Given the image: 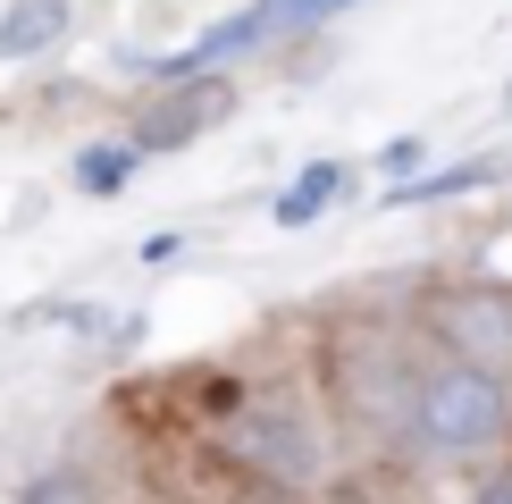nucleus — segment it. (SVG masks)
I'll return each mask as SVG.
<instances>
[{
  "label": "nucleus",
  "instance_id": "obj_2",
  "mask_svg": "<svg viewBox=\"0 0 512 504\" xmlns=\"http://www.w3.org/2000/svg\"><path fill=\"white\" fill-rule=\"evenodd\" d=\"M236 454H244L261 479H286V488H303V479L319 471L311 429H303L294 412H277V404H261V412H244V420H236Z\"/></svg>",
  "mask_w": 512,
  "mask_h": 504
},
{
  "label": "nucleus",
  "instance_id": "obj_8",
  "mask_svg": "<svg viewBox=\"0 0 512 504\" xmlns=\"http://www.w3.org/2000/svg\"><path fill=\"white\" fill-rule=\"evenodd\" d=\"M487 177H496V168H487V160H462V168H445V177H420V185H395V210H412V202H445V194H462V185H487Z\"/></svg>",
  "mask_w": 512,
  "mask_h": 504
},
{
  "label": "nucleus",
  "instance_id": "obj_6",
  "mask_svg": "<svg viewBox=\"0 0 512 504\" xmlns=\"http://www.w3.org/2000/svg\"><path fill=\"white\" fill-rule=\"evenodd\" d=\"M336 185H345V168H336V160H311L303 177H294L286 194H277V227H311L319 210L336 202Z\"/></svg>",
  "mask_w": 512,
  "mask_h": 504
},
{
  "label": "nucleus",
  "instance_id": "obj_11",
  "mask_svg": "<svg viewBox=\"0 0 512 504\" xmlns=\"http://www.w3.org/2000/svg\"><path fill=\"white\" fill-rule=\"evenodd\" d=\"M504 110H512V101H504Z\"/></svg>",
  "mask_w": 512,
  "mask_h": 504
},
{
  "label": "nucleus",
  "instance_id": "obj_4",
  "mask_svg": "<svg viewBox=\"0 0 512 504\" xmlns=\"http://www.w3.org/2000/svg\"><path fill=\"white\" fill-rule=\"evenodd\" d=\"M68 0H9V17H0V59H42L68 42Z\"/></svg>",
  "mask_w": 512,
  "mask_h": 504
},
{
  "label": "nucleus",
  "instance_id": "obj_10",
  "mask_svg": "<svg viewBox=\"0 0 512 504\" xmlns=\"http://www.w3.org/2000/svg\"><path fill=\"white\" fill-rule=\"evenodd\" d=\"M471 504H512V471H487V479H479V496H471Z\"/></svg>",
  "mask_w": 512,
  "mask_h": 504
},
{
  "label": "nucleus",
  "instance_id": "obj_3",
  "mask_svg": "<svg viewBox=\"0 0 512 504\" xmlns=\"http://www.w3.org/2000/svg\"><path fill=\"white\" fill-rule=\"evenodd\" d=\"M227 110H236V93H227L219 76H194L185 93H168L152 118H143V135H135V152H177V143H194L202 126H219Z\"/></svg>",
  "mask_w": 512,
  "mask_h": 504
},
{
  "label": "nucleus",
  "instance_id": "obj_1",
  "mask_svg": "<svg viewBox=\"0 0 512 504\" xmlns=\"http://www.w3.org/2000/svg\"><path fill=\"white\" fill-rule=\"evenodd\" d=\"M412 429L437 454H487L512 429V387L496 362H437L412 387Z\"/></svg>",
  "mask_w": 512,
  "mask_h": 504
},
{
  "label": "nucleus",
  "instance_id": "obj_9",
  "mask_svg": "<svg viewBox=\"0 0 512 504\" xmlns=\"http://www.w3.org/2000/svg\"><path fill=\"white\" fill-rule=\"evenodd\" d=\"M26 504H93V488H84L76 471H51V479H34V488H26Z\"/></svg>",
  "mask_w": 512,
  "mask_h": 504
},
{
  "label": "nucleus",
  "instance_id": "obj_7",
  "mask_svg": "<svg viewBox=\"0 0 512 504\" xmlns=\"http://www.w3.org/2000/svg\"><path fill=\"white\" fill-rule=\"evenodd\" d=\"M126 177H135V143H93V152H76L84 194H126Z\"/></svg>",
  "mask_w": 512,
  "mask_h": 504
},
{
  "label": "nucleus",
  "instance_id": "obj_5",
  "mask_svg": "<svg viewBox=\"0 0 512 504\" xmlns=\"http://www.w3.org/2000/svg\"><path fill=\"white\" fill-rule=\"evenodd\" d=\"M462 336V362H504L512 353V294H487V303H454V320H445Z\"/></svg>",
  "mask_w": 512,
  "mask_h": 504
}]
</instances>
